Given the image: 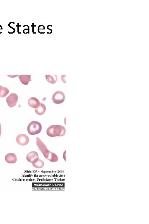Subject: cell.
<instances>
[{"label": "cell", "instance_id": "1", "mask_svg": "<svg viewBox=\"0 0 149 224\" xmlns=\"http://www.w3.org/2000/svg\"><path fill=\"white\" fill-rule=\"evenodd\" d=\"M66 133L64 127L60 125H51L47 130V135L50 137H62Z\"/></svg>", "mask_w": 149, "mask_h": 224}, {"label": "cell", "instance_id": "2", "mask_svg": "<svg viewBox=\"0 0 149 224\" xmlns=\"http://www.w3.org/2000/svg\"><path fill=\"white\" fill-rule=\"evenodd\" d=\"M42 127L41 124L36 121L31 122L27 127V131L31 135H35L41 132Z\"/></svg>", "mask_w": 149, "mask_h": 224}, {"label": "cell", "instance_id": "3", "mask_svg": "<svg viewBox=\"0 0 149 224\" xmlns=\"http://www.w3.org/2000/svg\"><path fill=\"white\" fill-rule=\"evenodd\" d=\"M36 144L38 147L41 151V153L43 154L44 157L47 159L50 152V151H49L47 148V146L38 137L37 138Z\"/></svg>", "mask_w": 149, "mask_h": 224}, {"label": "cell", "instance_id": "4", "mask_svg": "<svg viewBox=\"0 0 149 224\" xmlns=\"http://www.w3.org/2000/svg\"><path fill=\"white\" fill-rule=\"evenodd\" d=\"M65 95L61 91H57L55 93L52 97V100L54 103L57 104L62 103L64 101Z\"/></svg>", "mask_w": 149, "mask_h": 224}, {"label": "cell", "instance_id": "5", "mask_svg": "<svg viewBox=\"0 0 149 224\" xmlns=\"http://www.w3.org/2000/svg\"><path fill=\"white\" fill-rule=\"evenodd\" d=\"M18 101V95L16 93H11L6 98L7 105L10 108L14 107L17 104Z\"/></svg>", "mask_w": 149, "mask_h": 224}, {"label": "cell", "instance_id": "6", "mask_svg": "<svg viewBox=\"0 0 149 224\" xmlns=\"http://www.w3.org/2000/svg\"><path fill=\"white\" fill-rule=\"evenodd\" d=\"M29 141H30V139L29 137L25 134H20L17 137V142L19 145L22 146L27 145Z\"/></svg>", "mask_w": 149, "mask_h": 224}, {"label": "cell", "instance_id": "7", "mask_svg": "<svg viewBox=\"0 0 149 224\" xmlns=\"http://www.w3.org/2000/svg\"><path fill=\"white\" fill-rule=\"evenodd\" d=\"M26 159L29 162L34 163L36 162L39 159V157L38 153L36 152H31L27 154L26 156Z\"/></svg>", "mask_w": 149, "mask_h": 224}, {"label": "cell", "instance_id": "8", "mask_svg": "<svg viewBox=\"0 0 149 224\" xmlns=\"http://www.w3.org/2000/svg\"><path fill=\"white\" fill-rule=\"evenodd\" d=\"M5 160L8 163H16L17 161V156L14 153H9L5 156Z\"/></svg>", "mask_w": 149, "mask_h": 224}, {"label": "cell", "instance_id": "9", "mask_svg": "<svg viewBox=\"0 0 149 224\" xmlns=\"http://www.w3.org/2000/svg\"><path fill=\"white\" fill-rule=\"evenodd\" d=\"M18 77L21 82L24 85H28L29 82L32 81L30 75H20L18 76Z\"/></svg>", "mask_w": 149, "mask_h": 224}, {"label": "cell", "instance_id": "10", "mask_svg": "<svg viewBox=\"0 0 149 224\" xmlns=\"http://www.w3.org/2000/svg\"><path fill=\"white\" fill-rule=\"evenodd\" d=\"M40 102L38 99L36 98H31L28 101V104L31 108H36L38 107L40 105Z\"/></svg>", "mask_w": 149, "mask_h": 224}, {"label": "cell", "instance_id": "11", "mask_svg": "<svg viewBox=\"0 0 149 224\" xmlns=\"http://www.w3.org/2000/svg\"><path fill=\"white\" fill-rule=\"evenodd\" d=\"M46 106L44 104L41 103H40V105L38 107L35 109L36 113L37 115H40V116L43 115L46 112Z\"/></svg>", "mask_w": 149, "mask_h": 224}, {"label": "cell", "instance_id": "12", "mask_svg": "<svg viewBox=\"0 0 149 224\" xmlns=\"http://www.w3.org/2000/svg\"><path fill=\"white\" fill-rule=\"evenodd\" d=\"M46 78L48 82L52 84H54L56 83L58 79L57 75H54L53 76L46 75Z\"/></svg>", "mask_w": 149, "mask_h": 224}, {"label": "cell", "instance_id": "13", "mask_svg": "<svg viewBox=\"0 0 149 224\" xmlns=\"http://www.w3.org/2000/svg\"><path fill=\"white\" fill-rule=\"evenodd\" d=\"M48 160L52 162H56L58 161V156L55 153H52L50 151L49 154L47 158Z\"/></svg>", "mask_w": 149, "mask_h": 224}, {"label": "cell", "instance_id": "14", "mask_svg": "<svg viewBox=\"0 0 149 224\" xmlns=\"http://www.w3.org/2000/svg\"><path fill=\"white\" fill-rule=\"evenodd\" d=\"M9 93V90L7 88L0 86V97H5Z\"/></svg>", "mask_w": 149, "mask_h": 224}, {"label": "cell", "instance_id": "15", "mask_svg": "<svg viewBox=\"0 0 149 224\" xmlns=\"http://www.w3.org/2000/svg\"><path fill=\"white\" fill-rule=\"evenodd\" d=\"M44 163L43 161L39 159L36 162L33 163V165L35 168L37 169H41L44 167Z\"/></svg>", "mask_w": 149, "mask_h": 224}, {"label": "cell", "instance_id": "16", "mask_svg": "<svg viewBox=\"0 0 149 224\" xmlns=\"http://www.w3.org/2000/svg\"><path fill=\"white\" fill-rule=\"evenodd\" d=\"M65 75H62V77H61V78H62V82H64V83H66V81H65V79H64Z\"/></svg>", "mask_w": 149, "mask_h": 224}, {"label": "cell", "instance_id": "17", "mask_svg": "<svg viewBox=\"0 0 149 224\" xmlns=\"http://www.w3.org/2000/svg\"><path fill=\"white\" fill-rule=\"evenodd\" d=\"M66 151H65L64 153V155H63V157H64V159L65 161H66V156H65V154H66Z\"/></svg>", "mask_w": 149, "mask_h": 224}, {"label": "cell", "instance_id": "18", "mask_svg": "<svg viewBox=\"0 0 149 224\" xmlns=\"http://www.w3.org/2000/svg\"><path fill=\"white\" fill-rule=\"evenodd\" d=\"M1 135V123H0V137Z\"/></svg>", "mask_w": 149, "mask_h": 224}]
</instances>
